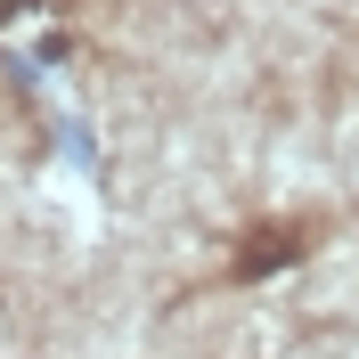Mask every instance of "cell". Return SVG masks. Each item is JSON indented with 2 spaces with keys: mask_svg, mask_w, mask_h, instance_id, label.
<instances>
[{
  "mask_svg": "<svg viewBox=\"0 0 359 359\" xmlns=\"http://www.w3.org/2000/svg\"><path fill=\"white\" fill-rule=\"evenodd\" d=\"M311 253V221H262L245 229V245L229 253V278H269V269H286Z\"/></svg>",
  "mask_w": 359,
  "mask_h": 359,
  "instance_id": "obj_1",
  "label": "cell"
}]
</instances>
